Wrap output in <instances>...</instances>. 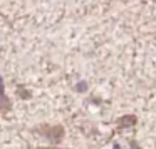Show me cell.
I'll list each match as a JSON object with an SVG mask.
<instances>
[{
	"label": "cell",
	"mask_w": 156,
	"mask_h": 149,
	"mask_svg": "<svg viewBox=\"0 0 156 149\" xmlns=\"http://www.w3.org/2000/svg\"><path fill=\"white\" fill-rule=\"evenodd\" d=\"M119 122H121L122 126H133L136 122V117H134V116H124V117H121V121H119Z\"/></svg>",
	"instance_id": "1"
}]
</instances>
